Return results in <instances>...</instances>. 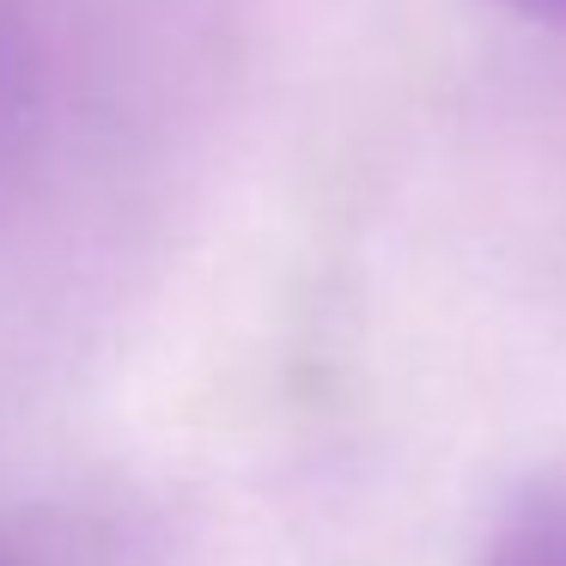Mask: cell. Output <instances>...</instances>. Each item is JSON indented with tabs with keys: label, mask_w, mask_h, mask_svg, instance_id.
I'll use <instances>...</instances> for the list:
<instances>
[{
	"label": "cell",
	"mask_w": 566,
	"mask_h": 566,
	"mask_svg": "<svg viewBox=\"0 0 566 566\" xmlns=\"http://www.w3.org/2000/svg\"><path fill=\"white\" fill-rule=\"evenodd\" d=\"M0 566H19V560H7V554H0Z\"/></svg>",
	"instance_id": "3957f363"
},
{
	"label": "cell",
	"mask_w": 566,
	"mask_h": 566,
	"mask_svg": "<svg viewBox=\"0 0 566 566\" xmlns=\"http://www.w3.org/2000/svg\"><path fill=\"white\" fill-rule=\"evenodd\" d=\"M500 7H512L524 19H542V25H566V0H500Z\"/></svg>",
	"instance_id": "7a4b0ae2"
},
{
	"label": "cell",
	"mask_w": 566,
	"mask_h": 566,
	"mask_svg": "<svg viewBox=\"0 0 566 566\" xmlns=\"http://www.w3.org/2000/svg\"><path fill=\"white\" fill-rule=\"evenodd\" d=\"M493 566H566V500H536L512 517Z\"/></svg>",
	"instance_id": "6da1fadb"
}]
</instances>
